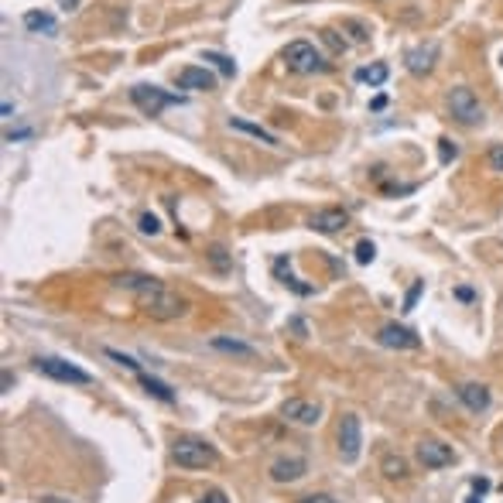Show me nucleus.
I'll use <instances>...</instances> for the list:
<instances>
[{"label":"nucleus","mask_w":503,"mask_h":503,"mask_svg":"<svg viewBox=\"0 0 503 503\" xmlns=\"http://www.w3.org/2000/svg\"><path fill=\"white\" fill-rule=\"evenodd\" d=\"M322 38L329 41L332 48H336V52H343V48H346V41H339V38H336V35H332V31H322Z\"/></svg>","instance_id":"obj_32"},{"label":"nucleus","mask_w":503,"mask_h":503,"mask_svg":"<svg viewBox=\"0 0 503 503\" xmlns=\"http://www.w3.org/2000/svg\"><path fill=\"white\" fill-rule=\"evenodd\" d=\"M281 414L294 421V425H319V418H322V407L311 404V401H302V397H291L281 404Z\"/></svg>","instance_id":"obj_10"},{"label":"nucleus","mask_w":503,"mask_h":503,"mask_svg":"<svg viewBox=\"0 0 503 503\" xmlns=\"http://www.w3.org/2000/svg\"><path fill=\"white\" fill-rule=\"evenodd\" d=\"M309 226L315 233H339L349 226V213L346 209H319V213L309 219Z\"/></svg>","instance_id":"obj_13"},{"label":"nucleus","mask_w":503,"mask_h":503,"mask_svg":"<svg viewBox=\"0 0 503 503\" xmlns=\"http://www.w3.org/2000/svg\"><path fill=\"white\" fill-rule=\"evenodd\" d=\"M274 274H277V277H281V281H284V284H288L294 294H315V288H311V284H302V281L291 274V260H288V257H277V260H274Z\"/></svg>","instance_id":"obj_16"},{"label":"nucleus","mask_w":503,"mask_h":503,"mask_svg":"<svg viewBox=\"0 0 503 503\" xmlns=\"http://www.w3.org/2000/svg\"><path fill=\"white\" fill-rule=\"evenodd\" d=\"M472 490H476V493H486V490H490V483H486V480H476V483H472Z\"/></svg>","instance_id":"obj_35"},{"label":"nucleus","mask_w":503,"mask_h":503,"mask_svg":"<svg viewBox=\"0 0 503 503\" xmlns=\"http://www.w3.org/2000/svg\"><path fill=\"white\" fill-rule=\"evenodd\" d=\"M448 114H452V120H459V123H465V127H476V123H483L486 120V110L483 103L476 99V93L472 89H465V86H455L452 93H448Z\"/></svg>","instance_id":"obj_2"},{"label":"nucleus","mask_w":503,"mask_h":503,"mask_svg":"<svg viewBox=\"0 0 503 503\" xmlns=\"http://www.w3.org/2000/svg\"><path fill=\"white\" fill-rule=\"evenodd\" d=\"M114 284L134 291L137 305L144 309V315H151L157 322H168V319L185 315V298H178L172 288H165L157 277H148V274H116Z\"/></svg>","instance_id":"obj_1"},{"label":"nucleus","mask_w":503,"mask_h":503,"mask_svg":"<svg viewBox=\"0 0 503 503\" xmlns=\"http://www.w3.org/2000/svg\"><path fill=\"white\" fill-rule=\"evenodd\" d=\"M360 448H363V431H360V418L346 414L339 421V455L343 463H356L360 459Z\"/></svg>","instance_id":"obj_7"},{"label":"nucleus","mask_w":503,"mask_h":503,"mask_svg":"<svg viewBox=\"0 0 503 503\" xmlns=\"http://www.w3.org/2000/svg\"><path fill=\"white\" fill-rule=\"evenodd\" d=\"M24 28L35 31V35H41V31H45V35H55L58 31L55 18H52V14H41V11H28V14H24Z\"/></svg>","instance_id":"obj_18"},{"label":"nucleus","mask_w":503,"mask_h":503,"mask_svg":"<svg viewBox=\"0 0 503 503\" xmlns=\"http://www.w3.org/2000/svg\"><path fill=\"white\" fill-rule=\"evenodd\" d=\"M373 257H377V247H373L370 240H360V243H356V260H360V264H373Z\"/></svg>","instance_id":"obj_24"},{"label":"nucleus","mask_w":503,"mask_h":503,"mask_svg":"<svg viewBox=\"0 0 503 503\" xmlns=\"http://www.w3.org/2000/svg\"><path fill=\"white\" fill-rule=\"evenodd\" d=\"M435 62H438V45L435 41L414 45V48H407V55H404V65L411 76H428L435 69Z\"/></svg>","instance_id":"obj_9"},{"label":"nucleus","mask_w":503,"mask_h":503,"mask_svg":"<svg viewBox=\"0 0 503 503\" xmlns=\"http://www.w3.org/2000/svg\"><path fill=\"white\" fill-rule=\"evenodd\" d=\"M199 503H230V500H226L223 490H206V493L199 497Z\"/></svg>","instance_id":"obj_29"},{"label":"nucleus","mask_w":503,"mask_h":503,"mask_svg":"<svg viewBox=\"0 0 503 503\" xmlns=\"http://www.w3.org/2000/svg\"><path fill=\"white\" fill-rule=\"evenodd\" d=\"M38 503H72V500H65V497H52V493H48V497H41Z\"/></svg>","instance_id":"obj_34"},{"label":"nucleus","mask_w":503,"mask_h":503,"mask_svg":"<svg viewBox=\"0 0 503 503\" xmlns=\"http://www.w3.org/2000/svg\"><path fill=\"white\" fill-rule=\"evenodd\" d=\"M380 346H390V349H418L421 346V339H418V332L404 329V326H397V322H387L384 329H380Z\"/></svg>","instance_id":"obj_11"},{"label":"nucleus","mask_w":503,"mask_h":503,"mask_svg":"<svg viewBox=\"0 0 503 503\" xmlns=\"http://www.w3.org/2000/svg\"><path fill=\"white\" fill-rule=\"evenodd\" d=\"M418 463L425 469H442V465L455 463V452H452V446L438 442V438H421L418 442Z\"/></svg>","instance_id":"obj_8"},{"label":"nucleus","mask_w":503,"mask_h":503,"mask_svg":"<svg viewBox=\"0 0 503 503\" xmlns=\"http://www.w3.org/2000/svg\"><path fill=\"white\" fill-rule=\"evenodd\" d=\"M380 469H384V476H387V480H404V476H407V463L401 459V455H387V459L380 463Z\"/></svg>","instance_id":"obj_22"},{"label":"nucleus","mask_w":503,"mask_h":503,"mask_svg":"<svg viewBox=\"0 0 503 503\" xmlns=\"http://www.w3.org/2000/svg\"><path fill=\"white\" fill-rule=\"evenodd\" d=\"M35 370L45 373V377H52V380H58V384H79V387L93 384V377H89L86 370L76 367V363H69V360H62V356H38V360H35Z\"/></svg>","instance_id":"obj_4"},{"label":"nucleus","mask_w":503,"mask_h":503,"mask_svg":"<svg viewBox=\"0 0 503 503\" xmlns=\"http://www.w3.org/2000/svg\"><path fill=\"white\" fill-rule=\"evenodd\" d=\"M500 62H503V55H500Z\"/></svg>","instance_id":"obj_38"},{"label":"nucleus","mask_w":503,"mask_h":503,"mask_svg":"<svg viewBox=\"0 0 503 503\" xmlns=\"http://www.w3.org/2000/svg\"><path fill=\"white\" fill-rule=\"evenodd\" d=\"M178 86L182 89H195V93H209L216 86V76L209 69H202V65H185L178 72Z\"/></svg>","instance_id":"obj_12"},{"label":"nucleus","mask_w":503,"mask_h":503,"mask_svg":"<svg viewBox=\"0 0 503 503\" xmlns=\"http://www.w3.org/2000/svg\"><path fill=\"white\" fill-rule=\"evenodd\" d=\"M172 459L182 469H209V465H216V448L206 446V442H199V438H182V442H175L172 448Z\"/></svg>","instance_id":"obj_3"},{"label":"nucleus","mask_w":503,"mask_h":503,"mask_svg":"<svg viewBox=\"0 0 503 503\" xmlns=\"http://www.w3.org/2000/svg\"><path fill=\"white\" fill-rule=\"evenodd\" d=\"M302 503H336V500H332L329 493H311V497H305Z\"/></svg>","instance_id":"obj_33"},{"label":"nucleus","mask_w":503,"mask_h":503,"mask_svg":"<svg viewBox=\"0 0 503 503\" xmlns=\"http://www.w3.org/2000/svg\"><path fill=\"white\" fill-rule=\"evenodd\" d=\"M157 230H161V223H157V216H151V213H144V216H140V233H151V236H155Z\"/></svg>","instance_id":"obj_28"},{"label":"nucleus","mask_w":503,"mask_h":503,"mask_svg":"<svg viewBox=\"0 0 503 503\" xmlns=\"http://www.w3.org/2000/svg\"><path fill=\"white\" fill-rule=\"evenodd\" d=\"M271 476L277 483H294L298 476H305V459H277L271 465Z\"/></svg>","instance_id":"obj_15"},{"label":"nucleus","mask_w":503,"mask_h":503,"mask_svg":"<svg viewBox=\"0 0 503 503\" xmlns=\"http://www.w3.org/2000/svg\"><path fill=\"white\" fill-rule=\"evenodd\" d=\"M230 127L233 131H243V134L257 137V140H264V144H277V137L271 131H264L260 123H250V120H240V116H230Z\"/></svg>","instance_id":"obj_20"},{"label":"nucleus","mask_w":503,"mask_h":503,"mask_svg":"<svg viewBox=\"0 0 503 503\" xmlns=\"http://www.w3.org/2000/svg\"><path fill=\"white\" fill-rule=\"evenodd\" d=\"M209 257H213V264L219 267V271H226V267H230V260H226V250H223V247H213Z\"/></svg>","instance_id":"obj_30"},{"label":"nucleus","mask_w":503,"mask_h":503,"mask_svg":"<svg viewBox=\"0 0 503 503\" xmlns=\"http://www.w3.org/2000/svg\"><path fill=\"white\" fill-rule=\"evenodd\" d=\"M131 99H134V106L140 114L148 116H157L165 106H178V103H185V96H178V93H165L161 86H148V82H140L131 89Z\"/></svg>","instance_id":"obj_6"},{"label":"nucleus","mask_w":503,"mask_h":503,"mask_svg":"<svg viewBox=\"0 0 503 503\" xmlns=\"http://www.w3.org/2000/svg\"><path fill=\"white\" fill-rule=\"evenodd\" d=\"M438 144H442V148H438V151H442V161H455V155H459V148H455V144H452V140H448V137H442V140H438Z\"/></svg>","instance_id":"obj_27"},{"label":"nucleus","mask_w":503,"mask_h":503,"mask_svg":"<svg viewBox=\"0 0 503 503\" xmlns=\"http://www.w3.org/2000/svg\"><path fill=\"white\" fill-rule=\"evenodd\" d=\"M459 401H463L472 414H480V411L490 407V387H486V384H463V387H459Z\"/></svg>","instance_id":"obj_14"},{"label":"nucleus","mask_w":503,"mask_h":503,"mask_svg":"<svg viewBox=\"0 0 503 503\" xmlns=\"http://www.w3.org/2000/svg\"><path fill=\"white\" fill-rule=\"evenodd\" d=\"M356 76V82H370V86H384L390 76V69L384 65V62H373V65H363V69H356L353 72Z\"/></svg>","instance_id":"obj_19"},{"label":"nucleus","mask_w":503,"mask_h":503,"mask_svg":"<svg viewBox=\"0 0 503 503\" xmlns=\"http://www.w3.org/2000/svg\"><path fill=\"white\" fill-rule=\"evenodd\" d=\"M58 4H62L65 11H76V4H79V0H58Z\"/></svg>","instance_id":"obj_36"},{"label":"nucleus","mask_w":503,"mask_h":503,"mask_svg":"<svg viewBox=\"0 0 503 503\" xmlns=\"http://www.w3.org/2000/svg\"><path fill=\"white\" fill-rule=\"evenodd\" d=\"M284 65H288L291 72H302V76H309V72H326V69H329V62L315 52L311 41H291L288 48H284Z\"/></svg>","instance_id":"obj_5"},{"label":"nucleus","mask_w":503,"mask_h":503,"mask_svg":"<svg viewBox=\"0 0 503 503\" xmlns=\"http://www.w3.org/2000/svg\"><path fill=\"white\" fill-rule=\"evenodd\" d=\"M421 291H425V281H414L411 284V291H407V298H404V311H414V302H418Z\"/></svg>","instance_id":"obj_25"},{"label":"nucleus","mask_w":503,"mask_h":503,"mask_svg":"<svg viewBox=\"0 0 503 503\" xmlns=\"http://www.w3.org/2000/svg\"><path fill=\"white\" fill-rule=\"evenodd\" d=\"M209 346L219 349V353H230V356H243V360H253V356H257V349L253 346L240 343V339H230V336H216Z\"/></svg>","instance_id":"obj_17"},{"label":"nucleus","mask_w":503,"mask_h":503,"mask_svg":"<svg viewBox=\"0 0 503 503\" xmlns=\"http://www.w3.org/2000/svg\"><path fill=\"white\" fill-rule=\"evenodd\" d=\"M106 356H110V360H116L120 367H127V370H134V373H140V367H137L131 356H123V353H116V349H106Z\"/></svg>","instance_id":"obj_26"},{"label":"nucleus","mask_w":503,"mask_h":503,"mask_svg":"<svg viewBox=\"0 0 503 503\" xmlns=\"http://www.w3.org/2000/svg\"><path fill=\"white\" fill-rule=\"evenodd\" d=\"M206 62H213L216 69H219V72H223V76H236V62H233V58H226V55H216V52H206Z\"/></svg>","instance_id":"obj_23"},{"label":"nucleus","mask_w":503,"mask_h":503,"mask_svg":"<svg viewBox=\"0 0 503 503\" xmlns=\"http://www.w3.org/2000/svg\"><path fill=\"white\" fill-rule=\"evenodd\" d=\"M465 503H476V497H472V500H465Z\"/></svg>","instance_id":"obj_37"},{"label":"nucleus","mask_w":503,"mask_h":503,"mask_svg":"<svg viewBox=\"0 0 503 503\" xmlns=\"http://www.w3.org/2000/svg\"><path fill=\"white\" fill-rule=\"evenodd\" d=\"M490 168H493V172H503V144H497V148L490 151Z\"/></svg>","instance_id":"obj_31"},{"label":"nucleus","mask_w":503,"mask_h":503,"mask_svg":"<svg viewBox=\"0 0 503 503\" xmlns=\"http://www.w3.org/2000/svg\"><path fill=\"white\" fill-rule=\"evenodd\" d=\"M137 380H140V387L148 390L151 397H157V401H165V404H172V401H175L172 387H165V384H161V380H155V377H148V373H137Z\"/></svg>","instance_id":"obj_21"}]
</instances>
